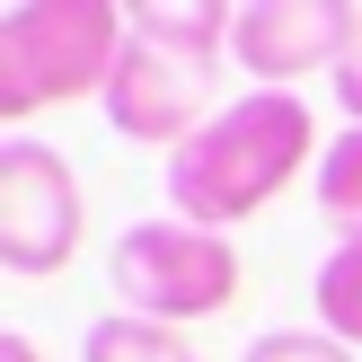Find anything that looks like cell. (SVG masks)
<instances>
[{
    "instance_id": "ba28073f",
    "label": "cell",
    "mask_w": 362,
    "mask_h": 362,
    "mask_svg": "<svg viewBox=\"0 0 362 362\" xmlns=\"http://www.w3.org/2000/svg\"><path fill=\"white\" fill-rule=\"evenodd\" d=\"M80 362H204V354H194V336H186V327H159V318L106 310V318H88Z\"/></svg>"
},
{
    "instance_id": "7a4b0ae2",
    "label": "cell",
    "mask_w": 362,
    "mask_h": 362,
    "mask_svg": "<svg viewBox=\"0 0 362 362\" xmlns=\"http://www.w3.org/2000/svg\"><path fill=\"white\" fill-rule=\"evenodd\" d=\"M133 9L115 0H18L0 9V124L27 133V115L71 98H106L124 62Z\"/></svg>"
},
{
    "instance_id": "8992f818",
    "label": "cell",
    "mask_w": 362,
    "mask_h": 362,
    "mask_svg": "<svg viewBox=\"0 0 362 362\" xmlns=\"http://www.w3.org/2000/svg\"><path fill=\"white\" fill-rule=\"evenodd\" d=\"M345 35H354V0H239L230 62L257 88H292L310 71H336Z\"/></svg>"
},
{
    "instance_id": "52a82bcc",
    "label": "cell",
    "mask_w": 362,
    "mask_h": 362,
    "mask_svg": "<svg viewBox=\"0 0 362 362\" xmlns=\"http://www.w3.org/2000/svg\"><path fill=\"white\" fill-rule=\"evenodd\" d=\"M230 27H239V9H221V0H141L133 9V35H151V45L186 53V62H230Z\"/></svg>"
},
{
    "instance_id": "4fadbf2b",
    "label": "cell",
    "mask_w": 362,
    "mask_h": 362,
    "mask_svg": "<svg viewBox=\"0 0 362 362\" xmlns=\"http://www.w3.org/2000/svg\"><path fill=\"white\" fill-rule=\"evenodd\" d=\"M0 362H45V345H35V336H18V327H9V336H0Z\"/></svg>"
},
{
    "instance_id": "277c9868",
    "label": "cell",
    "mask_w": 362,
    "mask_h": 362,
    "mask_svg": "<svg viewBox=\"0 0 362 362\" xmlns=\"http://www.w3.org/2000/svg\"><path fill=\"white\" fill-rule=\"evenodd\" d=\"M88 239V194L71 159L35 133H0V265L27 283L62 274Z\"/></svg>"
},
{
    "instance_id": "8fae6325",
    "label": "cell",
    "mask_w": 362,
    "mask_h": 362,
    "mask_svg": "<svg viewBox=\"0 0 362 362\" xmlns=\"http://www.w3.org/2000/svg\"><path fill=\"white\" fill-rule=\"evenodd\" d=\"M239 362H362V354L336 345L327 327H265V336H247Z\"/></svg>"
},
{
    "instance_id": "9c48e42d",
    "label": "cell",
    "mask_w": 362,
    "mask_h": 362,
    "mask_svg": "<svg viewBox=\"0 0 362 362\" xmlns=\"http://www.w3.org/2000/svg\"><path fill=\"white\" fill-rule=\"evenodd\" d=\"M310 310H318V327H327L336 345H354V354H362V239H336L327 257H318Z\"/></svg>"
},
{
    "instance_id": "7c38bea8",
    "label": "cell",
    "mask_w": 362,
    "mask_h": 362,
    "mask_svg": "<svg viewBox=\"0 0 362 362\" xmlns=\"http://www.w3.org/2000/svg\"><path fill=\"white\" fill-rule=\"evenodd\" d=\"M327 88H336V106H345V124H362V9H354V35H345V53H336Z\"/></svg>"
},
{
    "instance_id": "6da1fadb",
    "label": "cell",
    "mask_w": 362,
    "mask_h": 362,
    "mask_svg": "<svg viewBox=\"0 0 362 362\" xmlns=\"http://www.w3.org/2000/svg\"><path fill=\"white\" fill-rule=\"evenodd\" d=\"M318 151H327V141H318L300 88H239V98L159 168V177H168V212L230 239V230L257 221L283 186L318 177Z\"/></svg>"
},
{
    "instance_id": "30bf717a",
    "label": "cell",
    "mask_w": 362,
    "mask_h": 362,
    "mask_svg": "<svg viewBox=\"0 0 362 362\" xmlns=\"http://www.w3.org/2000/svg\"><path fill=\"white\" fill-rule=\"evenodd\" d=\"M310 194H318V212H327L336 239H362V124H345V133L318 151Z\"/></svg>"
},
{
    "instance_id": "5b68a950",
    "label": "cell",
    "mask_w": 362,
    "mask_h": 362,
    "mask_svg": "<svg viewBox=\"0 0 362 362\" xmlns=\"http://www.w3.org/2000/svg\"><path fill=\"white\" fill-rule=\"evenodd\" d=\"M98 106H106V124H115L124 141L168 151V159L221 115V106H212V62H186V53L151 45V35H124V62H115V80H106Z\"/></svg>"
},
{
    "instance_id": "3957f363",
    "label": "cell",
    "mask_w": 362,
    "mask_h": 362,
    "mask_svg": "<svg viewBox=\"0 0 362 362\" xmlns=\"http://www.w3.org/2000/svg\"><path fill=\"white\" fill-rule=\"evenodd\" d=\"M106 283H115V300L133 318L204 327V318H221L230 300H239L247 265H239V247H230L221 230H194V221H177V212H159V221H133L106 247Z\"/></svg>"
}]
</instances>
